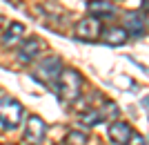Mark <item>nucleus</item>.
Segmentation results:
<instances>
[{
    "label": "nucleus",
    "instance_id": "f257e3e1",
    "mask_svg": "<svg viewBox=\"0 0 149 145\" xmlns=\"http://www.w3.org/2000/svg\"><path fill=\"white\" fill-rule=\"evenodd\" d=\"M54 87H56L58 98H60L62 103H74L76 98L80 96L82 78H80V74H78V71H74V69H62Z\"/></svg>",
    "mask_w": 149,
    "mask_h": 145
},
{
    "label": "nucleus",
    "instance_id": "2eb2a0df",
    "mask_svg": "<svg viewBox=\"0 0 149 145\" xmlns=\"http://www.w3.org/2000/svg\"><path fill=\"white\" fill-rule=\"evenodd\" d=\"M125 145H147V141H145V136H140V134H131V139Z\"/></svg>",
    "mask_w": 149,
    "mask_h": 145
},
{
    "label": "nucleus",
    "instance_id": "1a4fd4ad",
    "mask_svg": "<svg viewBox=\"0 0 149 145\" xmlns=\"http://www.w3.org/2000/svg\"><path fill=\"white\" fill-rule=\"evenodd\" d=\"M87 11L91 18H109V16H113L116 13V9H113L111 2H107V0H89L87 2Z\"/></svg>",
    "mask_w": 149,
    "mask_h": 145
},
{
    "label": "nucleus",
    "instance_id": "dca6fc26",
    "mask_svg": "<svg viewBox=\"0 0 149 145\" xmlns=\"http://www.w3.org/2000/svg\"><path fill=\"white\" fill-rule=\"evenodd\" d=\"M0 25H2V16H0Z\"/></svg>",
    "mask_w": 149,
    "mask_h": 145
},
{
    "label": "nucleus",
    "instance_id": "f03ea898",
    "mask_svg": "<svg viewBox=\"0 0 149 145\" xmlns=\"http://www.w3.org/2000/svg\"><path fill=\"white\" fill-rule=\"evenodd\" d=\"M22 114H25V109L16 98L0 96V125L5 130H16L22 120Z\"/></svg>",
    "mask_w": 149,
    "mask_h": 145
},
{
    "label": "nucleus",
    "instance_id": "9d476101",
    "mask_svg": "<svg viewBox=\"0 0 149 145\" xmlns=\"http://www.w3.org/2000/svg\"><path fill=\"white\" fill-rule=\"evenodd\" d=\"M100 38H102V43L111 45V47H118V45H125L127 43V32H125L123 27H109L105 32H100Z\"/></svg>",
    "mask_w": 149,
    "mask_h": 145
},
{
    "label": "nucleus",
    "instance_id": "0eeeda50",
    "mask_svg": "<svg viewBox=\"0 0 149 145\" xmlns=\"http://www.w3.org/2000/svg\"><path fill=\"white\" fill-rule=\"evenodd\" d=\"M76 36L80 38V40H96L100 36V20L96 18H82L78 20V25H76Z\"/></svg>",
    "mask_w": 149,
    "mask_h": 145
},
{
    "label": "nucleus",
    "instance_id": "7ed1b4c3",
    "mask_svg": "<svg viewBox=\"0 0 149 145\" xmlns=\"http://www.w3.org/2000/svg\"><path fill=\"white\" fill-rule=\"evenodd\" d=\"M60 71H62V63H60V58L58 56H47L45 60H40L38 63V67H36V78L40 83H45V85H56V81H58V76H60Z\"/></svg>",
    "mask_w": 149,
    "mask_h": 145
},
{
    "label": "nucleus",
    "instance_id": "4468645a",
    "mask_svg": "<svg viewBox=\"0 0 149 145\" xmlns=\"http://www.w3.org/2000/svg\"><path fill=\"white\" fill-rule=\"evenodd\" d=\"M78 123H80V125H87V127H93V125L100 123V116H98L96 109H87V112L78 114Z\"/></svg>",
    "mask_w": 149,
    "mask_h": 145
},
{
    "label": "nucleus",
    "instance_id": "423d86ee",
    "mask_svg": "<svg viewBox=\"0 0 149 145\" xmlns=\"http://www.w3.org/2000/svg\"><path fill=\"white\" fill-rule=\"evenodd\" d=\"M131 134H134V130L125 120H111L109 127H107V136H109V141L113 145H125L131 139Z\"/></svg>",
    "mask_w": 149,
    "mask_h": 145
},
{
    "label": "nucleus",
    "instance_id": "9b49d317",
    "mask_svg": "<svg viewBox=\"0 0 149 145\" xmlns=\"http://www.w3.org/2000/svg\"><path fill=\"white\" fill-rule=\"evenodd\" d=\"M25 34V27L20 25V22H11V25L7 27V32L2 34V45L5 47H13V45L20 43V38Z\"/></svg>",
    "mask_w": 149,
    "mask_h": 145
},
{
    "label": "nucleus",
    "instance_id": "f8f14e48",
    "mask_svg": "<svg viewBox=\"0 0 149 145\" xmlns=\"http://www.w3.org/2000/svg\"><path fill=\"white\" fill-rule=\"evenodd\" d=\"M98 112V116H100V120H118V114H120V109H118V105L113 101H105L102 103V107L100 109H96Z\"/></svg>",
    "mask_w": 149,
    "mask_h": 145
},
{
    "label": "nucleus",
    "instance_id": "20e7f679",
    "mask_svg": "<svg viewBox=\"0 0 149 145\" xmlns=\"http://www.w3.org/2000/svg\"><path fill=\"white\" fill-rule=\"evenodd\" d=\"M125 32L131 38H145V32H147V16L143 11H129L125 16Z\"/></svg>",
    "mask_w": 149,
    "mask_h": 145
},
{
    "label": "nucleus",
    "instance_id": "6e6552de",
    "mask_svg": "<svg viewBox=\"0 0 149 145\" xmlns=\"http://www.w3.org/2000/svg\"><path fill=\"white\" fill-rule=\"evenodd\" d=\"M40 47H42V43H40L36 36H33V38H27V40H22L20 47H18V58L22 60V63H31V60L38 56Z\"/></svg>",
    "mask_w": 149,
    "mask_h": 145
},
{
    "label": "nucleus",
    "instance_id": "39448f33",
    "mask_svg": "<svg viewBox=\"0 0 149 145\" xmlns=\"http://www.w3.org/2000/svg\"><path fill=\"white\" fill-rule=\"evenodd\" d=\"M45 134H47V125H45V120L40 116H29L25 123V141L31 145H38L45 141Z\"/></svg>",
    "mask_w": 149,
    "mask_h": 145
},
{
    "label": "nucleus",
    "instance_id": "ddd939ff",
    "mask_svg": "<svg viewBox=\"0 0 149 145\" xmlns=\"http://www.w3.org/2000/svg\"><path fill=\"white\" fill-rule=\"evenodd\" d=\"M87 141H89V136L85 132H80V130H71L65 136V145H87Z\"/></svg>",
    "mask_w": 149,
    "mask_h": 145
}]
</instances>
